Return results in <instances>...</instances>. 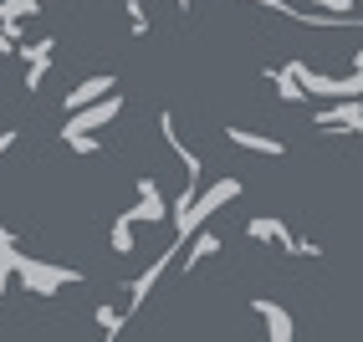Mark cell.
Here are the masks:
<instances>
[{
  "label": "cell",
  "mask_w": 363,
  "mask_h": 342,
  "mask_svg": "<svg viewBox=\"0 0 363 342\" xmlns=\"http://www.w3.org/2000/svg\"><path fill=\"white\" fill-rule=\"evenodd\" d=\"M103 92H113V77H82L77 87L67 92V108H87V103H98Z\"/></svg>",
  "instance_id": "obj_1"
},
{
  "label": "cell",
  "mask_w": 363,
  "mask_h": 342,
  "mask_svg": "<svg viewBox=\"0 0 363 342\" xmlns=\"http://www.w3.org/2000/svg\"><path fill=\"white\" fill-rule=\"evenodd\" d=\"M256 312L266 317V327H272V337H277V342H286V337H292V317H286L281 307H272V302H256Z\"/></svg>",
  "instance_id": "obj_2"
}]
</instances>
